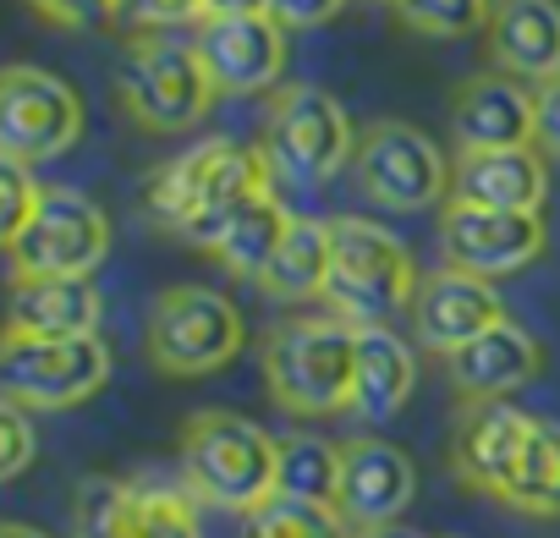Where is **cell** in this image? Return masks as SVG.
Listing matches in <instances>:
<instances>
[{"label": "cell", "mask_w": 560, "mask_h": 538, "mask_svg": "<svg viewBox=\"0 0 560 538\" xmlns=\"http://www.w3.org/2000/svg\"><path fill=\"white\" fill-rule=\"evenodd\" d=\"M209 0H121V23H132L138 34H171L176 23H203Z\"/></svg>", "instance_id": "cell-33"}, {"label": "cell", "mask_w": 560, "mask_h": 538, "mask_svg": "<svg viewBox=\"0 0 560 538\" xmlns=\"http://www.w3.org/2000/svg\"><path fill=\"white\" fill-rule=\"evenodd\" d=\"M264 390L292 418H330L352 412V374H358V325L336 314H292L264 330L258 341Z\"/></svg>", "instance_id": "cell-1"}, {"label": "cell", "mask_w": 560, "mask_h": 538, "mask_svg": "<svg viewBox=\"0 0 560 538\" xmlns=\"http://www.w3.org/2000/svg\"><path fill=\"white\" fill-rule=\"evenodd\" d=\"M110 379V347L100 336L72 341H0V390L28 412H61L100 396Z\"/></svg>", "instance_id": "cell-10"}, {"label": "cell", "mask_w": 560, "mask_h": 538, "mask_svg": "<svg viewBox=\"0 0 560 538\" xmlns=\"http://www.w3.org/2000/svg\"><path fill=\"white\" fill-rule=\"evenodd\" d=\"M494 0H401L396 23L423 34V39H467V34H489Z\"/></svg>", "instance_id": "cell-30"}, {"label": "cell", "mask_w": 560, "mask_h": 538, "mask_svg": "<svg viewBox=\"0 0 560 538\" xmlns=\"http://www.w3.org/2000/svg\"><path fill=\"white\" fill-rule=\"evenodd\" d=\"M192 50L214 94H264L287 72V28L269 17H203L192 28Z\"/></svg>", "instance_id": "cell-15"}, {"label": "cell", "mask_w": 560, "mask_h": 538, "mask_svg": "<svg viewBox=\"0 0 560 538\" xmlns=\"http://www.w3.org/2000/svg\"><path fill=\"white\" fill-rule=\"evenodd\" d=\"M533 100H538V138H533V149L560 160V72L549 83H538Z\"/></svg>", "instance_id": "cell-37"}, {"label": "cell", "mask_w": 560, "mask_h": 538, "mask_svg": "<svg viewBox=\"0 0 560 538\" xmlns=\"http://www.w3.org/2000/svg\"><path fill=\"white\" fill-rule=\"evenodd\" d=\"M258 149H264L275 176H287L298 187H319L341 165H352L358 132H352L347 105L330 89H319V83H280L269 94V105H264Z\"/></svg>", "instance_id": "cell-4"}, {"label": "cell", "mask_w": 560, "mask_h": 538, "mask_svg": "<svg viewBox=\"0 0 560 538\" xmlns=\"http://www.w3.org/2000/svg\"><path fill=\"white\" fill-rule=\"evenodd\" d=\"M39 198H45V187L28 176V165L0 160V247H12L28 231V220L39 214Z\"/></svg>", "instance_id": "cell-32"}, {"label": "cell", "mask_w": 560, "mask_h": 538, "mask_svg": "<svg viewBox=\"0 0 560 538\" xmlns=\"http://www.w3.org/2000/svg\"><path fill=\"white\" fill-rule=\"evenodd\" d=\"M292 209L280 203L275 192H264V198H253L236 220H231V231L214 242V258H220V269L231 281H247V286H258V276L269 269V258L280 253V242H287V231H292Z\"/></svg>", "instance_id": "cell-25"}, {"label": "cell", "mask_w": 560, "mask_h": 538, "mask_svg": "<svg viewBox=\"0 0 560 538\" xmlns=\"http://www.w3.org/2000/svg\"><path fill=\"white\" fill-rule=\"evenodd\" d=\"M242 538H352V527L341 522L336 505H308V500L275 494L269 505L242 516Z\"/></svg>", "instance_id": "cell-29"}, {"label": "cell", "mask_w": 560, "mask_h": 538, "mask_svg": "<svg viewBox=\"0 0 560 538\" xmlns=\"http://www.w3.org/2000/svg\"><path fill=\"white\" fill-rule=\"evenodd\" d=\"M138 538H203L198 500L171 483H138Z\"/></svg>", "instance_id": "cell-31"}, {"label": "cell", "mask_w": 560, "mask_h": 538, "mask_svg": "<svg viewBox=\"0 0 560 538\" xmlns=\"http://www.w3.org/2000/svg\"><path fill=\"white\" fill-rule=\"evenodd\" d=\"M412 336L423 352L434 358H456L462 347H472L483 330L505 325V303L500 292L483 281V276H467V269H451V264H434L429 276L418 281V297H412Z\"/></svg>", "instance_id": "cell-13"}, {"label": "cell", "mask_w": 560, "mask_h": 538, "mask_svg": "<svg viewBox=\"0 0 560 538\" xmlns=\"http://www.w3.org/2000/svg\"><path fill=\"white\" fill-rule=\"evenodd\" d=\"M352 0H269V23L287 28V34H303V28H325L336 23Z\"/></svg>", "instance_id": "cell-36"}, {"label": "cell", "mask_w": 560, "mask_h": 538, "mask_svg": "<svg viewBox=\"0 0 560 538\" xmlns=\"http://www.w3.org/2000/svg\"><path fill=\"white\" fill-rule=\"evenodd\" d=\"M100 286L94 281H12L7 336L12 341H72L100 336Z\"/></svg>", "instance_id": "cell-20"}, {"label": "cell", "mask_w": 560, "mask_h": 538, "mask_svg": "<svg viewBox=\"0 0 560 538\" xmlns=\"http://www.w3.org/2000/svg\"><path fill=\"white\" fill-rule=\"evenodd\" d=\"M275 494L308 500V505H336V494H341V445L319 440V434H287L280 440Z\"/></svg>", "instance_id": "cell-26"}, {"label": "cell", "mask_w": 560, "mask_h": 538, "mask_svg": "<svg viewBox=\"0 0 560 538\" xmlns=\"http://www.w3.org/2000/svg\"><path fill=\"white\" fill-rule=\"evenodd\" d=\"M549 171L538 149H456L451 198L505 214H544Z\"/></svg>", "instance_id": "cell-17"}, {"label": "cell", "mask_w": 560, "mask_h": 538, "mask_svg": "<svg viewBox=\"0 0 560 538\" xmlns=\"http://www.w3.org/2000/svg\"><path fill=\"white\" fill-rule=\"evenodd\" d=\"M83 138V100L45 67H7L0 72V160L45 165L72 154Z\"/></svg>", "instance_id": "cell-9"}, {"label": "cell", "mask_w": 560, "mask_h": 538, "mask_svg": "<svg viewBox=\"0 0 560 538\" xmlns=\"http://www.w3.org/2000/svg\"><path fill=\"white\" fill-rule=\"evenodd\" d=\"M418 390V358L390 325L358 330V374H352V412L363 423H390Z\"/></svg>", "instance_id": "cell-21"}, {"label": "cell", "mask_w": 560, "mask_h": 538, "mask_svg": "<svg viewBox=\"0 0 560 538\" xmlns=\"http://www.w3.org/2000/svg\"><path fill=\"white\" fill-rule=\"evenodd\" d=\"M116 100L127 110L132 127L154 132V138H171V132H187L203 121V110L220 100L192 39H176V34H132L127 39V56H121V72H116Z\"/></svg>", "instance_id": "cell-5"}, {"label": "cell", "mask_w": 560, "mask_h": 538, "mask_svg": "<svg viewBox=\"0 0 560 538\" xmlns=\"http://www.w3.org/2000/svg\"><path fill=\"white\" fill-rule=\"evenodd\" d=\"M489 67L522 83H549L560 72V0H494Z\"/></svg>", "instance_id": "cell-18"}, {"label": "cell", "mask_w": 560, "mask_h": 538, "mask_svg": "<svg viewBox=\"0 0 560 538\" xmlns=\"http://www.w3.org/2000/svg\"><path fill=\"white\" fill-rule=\"evenodd\" d=\"M500 505L522 511V516H560V423L538 418L533 445H527L516 478L505 483Z\"/></svg>", "instance_id": "cell-27"}, {"label": "cell", "mask_w": 560, "mask_h": 538, "mask_svg": "<svg viewBox=\"0 0 560 538\" xmlns=\"http://www.w3.org/2000/svg\"><path fill=\"white\" fill-rule=\"evenodd\" d=\"M50 28H105L121 23V0H28Z\"/></svg>", "instance_id": "cell-35"}, {"label": "cell", "mask_w": 560, "mask_h": 538, "mask_svg": "<svg viewBox=\"0 0 560 538\" xmlns=\"http://www.w3.org/2000/svg\"><path fill=\"white\" fill-rule=\"evenodd\" d=\"M418 264L396 231L363 220V214H336L330 220V292L325 308L347 325H390L401 308L418 297Z\"/></svg>", "instance_id": "cell-3"}, {"label": "cell", "mask_w": 560, "mask_h": 538, "mask_svg": "<svg viewBox=\"0 0 560 538\" xmlns=\"http://www.w3.org/2000/svg\"><path fill=\"white\" fill-rule=\"evenodd\" d=\"M445 374L462 390V401H505L511 390H522L544 374V347L516 319H505V325L483 330L472 347H462L456 358H445Z\"/></svg>", "instance_id": "cell-19"}, {"label": "cell", "mask_w": 560, "mask_h": 538, "mask_svg": "<svg viewBox=\"0 0 560 538\" xmlns=\"http://www.w3.org/2000/svg\"><path fill=\"white\" fill-rule=\"evenodd\" d=\"M39 440H34V418L18 401H0V478H23L34 461Z\"/></svg>", "instance_id": "cell-34"}, {"label": "cell", "mask_w": 560, "mask_h": 538, "mask_svg": "<svg viewBox=\"0 0 560 538\" xmlns=\"http://www.w3.org/2000/svg\"><path fill=\"white\" fill-rule=\"evenodd\" d=\"M225 154H231V138H203L187 154L154 165L149 182H143V214H149V225L182 236V225L192 220V209H198V198H203V187H209V176L220 171Z\"/></svg>", "instance_id": "cell-24"}, {"label": "cell", "mask_w": 560, "mask_h": 538, "mask_svg": "<svg viewBox=\"0 0 560 538\" xmlns=\"http://www.w3.org/2000/svg\"><path fill=\"white\" fill-rule=\"evenodd\" d=\"M247 341L236 303L214 286H165L143 319V358L165 379L220 374Z\"/></svg>", "instance_id": "cell-6"}, {"label": "cell", "mask_w": 560, "mask_h": 538, "mask_svg": "<svg viewBox=\"0 0 560 538\" xmlns=\"http://www.w3.org/2000/svg\"><path fill=\"white\" fill-rule=\"evenodd\" d=\"M209 17H269V0H209Z\"/></svg>", "instance_id": "cell-38"}, {"label": "cell", "mask_w": 560, "mask_h": 538, "mask_svg": "<svg viewBox=\"0 0 560 538\" xmlns=\"http://www.w3.org/2000/svg\"><path fill=\"white\" fill-rule=\"evenodd\" d=\"M385 7H401V0H385Z\"/></svg>", "instance_id": "cell-41"}, {"label": "cell", "mask_w": 560, "mask_h": 538, "mask_svg": "<svg viewBox=\"0 0 560 538\" xmlns=\"http://www.w3.org/2000/svg\"><path fill=\"white\" fill-rule=\"evenodd\" d=\"M0 538H45V533L28 527V522H7V527H0Z\"/></svg>", "instance_id": "cell-40"}, {"label": "cell", "mask_w": 560, "mask_h": 538, "mask_svg": "<svg viewBox=\"0 0 560 538\" xmlns=\"http://www.w3.org/2000/svg\"><path fill=\"white\" fill-rule=\"evenodd\" d=\"M269 176H275V171H269L264 149H242V143H231V154H225V160H220V171L209 176V187H203V198H198V209H192V220L182 225V236H176V242L214 253V242L231 231V220H236L253 198L275 192V187H269Z\"/></svg>", "instance_id": "cell-22"}, {"label": "cell", "mask_w": 560, "mask_h": 538, "mask_svg": "<svg viewBox=\"0 0 560 538\" xmlns=\"http://www.w3.org/2000/svg\"><path fill=\"white\" fill-rule=\"evenodd\" d=\"M110 253L105 209L78 187H45L39 214L7 247L12 281H89Z\"/></svg>", "instance_id": "cell-7"}, {"label": "cell", "mask_w": 560, "mask_h": 538, "mask_svg": "<svg viewBox=\"0 0 560 538\" xmlns=\"http://www.w3.org/2000/svg\"><path fill=\"white\" fill-rule=\"evenodd\" d=\"M352 538H423V533H412V527H374V533H352Z\"/></svg>", "instance_id": "cell-39"}, {"label": "cell", "mask_w": 560, "mask_h": 538, "mask_svg": "<svg viewBox=\"0 0 560 538\" xmlns=\"http://www.w3.org/2000/svg\"><path fill=\"white\" fill-rule=\"evenodd\" d=\"M533 429H538V418H527L511 401H467L456 412V429H451V472H456V483L472 489V494L500 500L505 483L516 478L527 445H533Z\"/></svg>", "instance_id": "cell-12"}, {"label": "cell", "mask_w": 560, "mask_h": 538, "mask_svg": "<svg viewBox=\"0 0 560 538\" xmlns=\"http://www.w3.org/2000/svg\"><path fill=\"white\" fill-rule=\"evenodd\" d=\"M176 467H182V489H187L198 505L253 516L258 505L275 500L280 440L264 434V423H253V418H242V412L203 407V412H192V418L182 423Z\"/></svg>", "instance_id": "cell-2"}, {"label": "cell", "mask_w": 560, "mask_h": 538, "mask_svg": "<svg viewBox=\"0 0 560 538\" xmlns=\"http://www.w3.org/2000/svg\"><path fill=\"white\" fill-rule=\"evenodd\" d=\"M451 132H456V149H533L538 138L533 83L505 78L494 67L462 78L451 94Z\"/></svg>", "instance_id": "cell-16"}, {"label": "cell", "mask_w": 560, "mask_h": 538, "mask_svg": "<svg viewBox=\"0 0 560 538\" xmlns=\"http://www.w3.org/2000/svg\"><path fill=\"white\" fill-rule=\"evenodd\" d=\"M78 538H138V483L132 478H83L72 505Z\"/></svg>", "instance_id": "cell-28"}, {"label": "cell", "mask_w": 560, "mask_h": 538, "mask_svg": "<svg viewBox=\"0 0 560 538\" xmlns=\"http://www.w3.org/2000/svg\"><path fill=\"white\" fill-rule=\"evenodd\" d=\"M544 242H549L544 214H505V209H478V203H462V198H451L440 209L445 264L467 269V276H483V281L527 269L544 253Z\"/></svg>", "instance_id": "cell-11"}, {"label": "cell", "mask_w": 560, "mask_h": 538, "mask_svg": "<svg viewBox=\"0 0 560 538\" xmlns=\"http://www.w3.org/2000/svg\"><path fill=\"white\" fill-rule=\"evenodd\" d=\"M418 494V467L401 445L380 440V434H358L341 440V494L336 511L352 533H374V527H396L401 511Z\"/></svg>", "instance_id": "cell-14"}, {"label": "cell", "mask_w": 560, "mask_h": 538, "mask_svg": "<svg viewBox=\"0 0 560 538\" xmlns=\"http://www.w3.org/2000/svg\"><path fill=\"white\" fill-rule=\"evenodd\" d=\"M352 176H358L369 203L396 209V214H418V209H434V203L445 209L451 203V160L412 121H390V116L369 121L358 132Z\"/></svg>", "instance_id": "cell-8"}, {"label": "cell", "mask_w": 560, "mask_h": 538, "mask_svg": "<svg viewBox=\"0 0 560 538\" xmlns=\"http://www.w3.org/2000/svg\"><path fill=\"white\" fill-rule=\"evenodd\" d=\"M253 292L269 303H325V292H330V220L298 214Z\"/></svg>", "instance_id": "cell-23"}]
</instances>
